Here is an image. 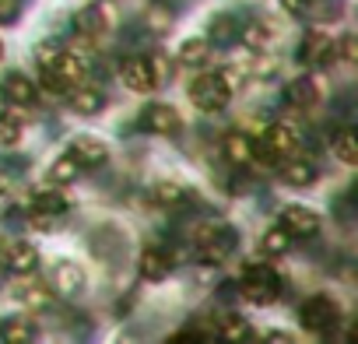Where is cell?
Returning a JSON list of instances; mask_svg holds the SVG:
<instances>
[{
    "instance_id": "21",
    "label": "cell",
    "mask_w": 358,
    "mask_h": 344,
    "mask_svg": "<svg viewBox=\"0 0 358 344\" xmlns=\"http://www.w3.org/2000/svg\"><path fill=\"white\" fill-rule=\"evenodd\" d=\"M222 151H225V158L232 162V165H250V162H257L253 158V137L246 134V130H229L225 137H222Z\"/></svg>"
},
{
    "instance_id": "27",
    "label": "cell",
    "mask_w": 358,
    "mask_h": 344,
    "mask_svg": "<svg viewBox=\"0 0 358 344\" xmlns=\"http://www.w3.org/2000/svg\"><path fill=\"white\" fill-rule=\"evenodd\" d=\"M32 337H36V323L25 320V316H11L0 327V341L4 344H22V341H32Z\"/></svg>"
},
{
    "instance_id": "30",
    "label": "cell",
    "mask_w": 358,
    "mask_h": 344,
    "mask_svg": "<svg viewBox=\"0 0 358 344\" xmlns=\"http://www.w3.org/2000/svg\"><path fill=\"white\" fill-rule=\"evenodd\" d=\"M330 148H334V155H337L344 165H355V162H358V141H355L351 130H341V134L330 141Z\"/></svg>"
},
{
    "instance_id": "3",
    "label": "cell",
    "mask_w": 358,
    "mask_h": 344,
    "mask_svg": "<svg viewBox=\"0 0 358 344\" xmlns=\"http://www.w3.org/2000/svg\"><path fill=\"white\" fill-rule=\"evenodd\" d=\"M295 316H299V327L306 334H313V337H330L341 327V306L327 292H316V295L302 299V306H299Z\"/></svg>"
},
{
    "instance_id": "19",
    "label": "cell",
    "mask_w": 358,
    "mask_h": 344,
    "mask_svg": "<svg viewBox=\"0 0 358 344\" xmlns=\"http://www.w3.org/2000/svg\"><path fill=\"white\" fill-rule=\"evenodd\" d=\"M211 53H215V46H211L204 36L183 39V43L176 46V60L183 64V67H190V71H201V67H208V64H211Z\"/></svg>"
},
{
    "instance_id": "24",
    "label": "cell",
    "mask_w": 358,
    "mask_h": 344,
    "mask_svg": "<svg viewBox=\"0 0 358 344\" xmlns=\"http://www.w3.org/2000/svg\"><path fill=\"white\" fill-rule=\"evenodd\" d=\"M78 176H81V165H78L71 155L53 158V162H50V169H46V180H50L53 187H71Z\"/></svg>"
},
{
    "instance_id": "17",
    "label": "cell",
    "mask_w": 358,
    "mask_h": 344,
    "mask_svg": "<svg viewBox=\"0 0 358 344\" xmlns=\"http://www.w3.org/2000/svg\"><path fill=\"white\" fill-rule=\"evenodd\" d=\"M278 176H281V183H285L288 190H306V187L316 183V165H313L309 158L292 155V158H285V162L278 165Z\"/></svg>"
},
{
    "instance_id": "2",
    "label": "cell",
    "mask_w": 358,
    "mask_h": 344,
    "mask_svg": "<svg viewBox=\"0 0 358 344\" xmlns=\"http://www.w3.org/2000/svg\"><path fill=\"white\" fill-rule=\"evenodd\" d=\"M190 243L201 264H222L236 250V232L225 222H197L190 229Z\"/></svg>"
},
{
    "instance_id": "28",
    "label": "cell",
    "mask_w": 358,
    "mask_h": 344,
    "mask_svg": "<svg viewBox=\"0 0 358 344\" xmlns=\"http://www.w3.org/2000/svg\"><path fill=\"white\" fill-rule=\"evenodd\" d=\"M218 337L222 341H250L253 337V327H250V320L246 316H225L222 323H218Z\"/></svg>"
},
{
    "instance_id": "20",
    "label": "cell",
    "mask_w": 358,
    "mask_h": 344,
    "mask_svg": "<svg viewBox=\"0 0 358 344\" xmlns=\"http://www.w3.org/2000/svg\"><path fill=\"white\" fill-rule=\"evenodd\" d=\"M67 102H71V109L78 113V116H99L102 109H106V92H99V88H92V85H74L71 92H67Z\"/></svg>"
},
{
    "instance_id": "41",
    "label": "cell",
    "mask_w": 358,
    "mask_h": 344,
    "mask_svg": "<svg viewBox=\"0 0 358 344\" xmlns=\"http://www.w3.org/2000/svg\"><path fill=\"white\" fill-rule=\"evenodd\" d=\"M8 271V260H4V243H0V274Z\"/></svg>"
},
{
    "instance_id": "33",
    "label": "cell",
    "mask_w": 358,
    "mask_h": 344,
    "mask_svg": "<svg viewBox=\"0 0 358 344\" xmlns=\"http://www.w3.org/2000/svg\"><path fill=\"white\" fill-rule=\"evenodd\" d=\"M148 29H151V32H169V29H172L169 8H151V11H148Z\"/></svg>"
},
{
    "instance_id": "5",
    "label": "cell",
    "mask_w": 358,
    "mask_h": 344,
    "mask_svg": "<svg viewBox=\"0 0 358 344\" xmlns=\"http://www.w3.org/2000/svg\"><path fill=\"white\" fill-rule=\"evenodd\" d=\"M137 127L144 134H155V137H176L179 130H183V116H179L169 102H148L141 109V120Z\"/></svg>"
},
{
    "instance_id": "22",
    "label": "cell",
    "mask_w": 358,
    "mask_h": 344,
    "mask_svg": "<svg viewBox=\"0 0 358 344\" xmlns=\"http://www.w3.org/2000/svg\"><path fill=\"white\" fill-rule=\"evenodd\" d=\"M239 29H243V22L236 15H211L208 43L211 46H232V43H239Z\"/></svg>"
},
{
    "instance_id": "32",
    "label": "cell",
    "mask_w": 358,
    "mask_h": 344,
    "mask_svg": "<svg viewBox=\"0 0 358 344\" xmlns=\"http://www.w3.org/2000/svg\"><path fill=\"white\" fill-rule=\"evenodd\" d=\"M334 50H337V64H344V67H355V60H358L355 36H344L341 43H334Z\"/></svg>"
},
{
    "instance_id": "8",
    "label": "cell",
    "mask_w": 358,
    "mask_h": 344,
    "mask_svg": "<svg viewBox=\"0 0 358 344\" xmlns=\"http://www.w3.org/2000/svg\"><path fill=\"white\" fill-rule=\"evenodd\" d=\"M281 229L292 239H316L320 229H323V218H320V211H313L306 204H288L281 211Z\"/></svg>"
},
{
    "instance_id": "14",
    "label": "cell",
    "mask_w": 358,
    "mask_h": 344,
    "mask_svg": "<svg viewBox=\"0 0 358 344\" xmlns=\"http://www.w3.org/2000/svg\"><path fill=\"white\" fill-rule=\"evenodd\" d=\"M74 29H78L81 39H99L102 32L113 29V11L106 4H88L74 15Z\"/></svg>"
},
{
    "instance_id": "7",
    "label": "cell",
    "mask_w": 358,
    "mask_h": 344,
    "mask_svg": "<svg viewBox=\"0 0 358 344\" xmlns=\"http://www.w3.org/2000/svg\"><path fill=\"white\" fill-rule=\"evenodd\" d=\"M0 102L4 106H15V109H32L39 102V88L29 74L22 71H8L0 78Z\"/></svg>"
},
{
    "instance_id": "37",
    "label": "cell",
    "mask_w": 358,
    "mask_h": 344,
    "mask_svg": "<svg viewBox=\"0 0 358 344\" xmlns=\"http://www.w3.org/2000/svg\"><path fill=\"white\" fill-rule=\"evenodd\" d=\"M15 15H18V0H0V22H15Z\"/></svg>"
},
{
    "instance_id": "34",
    "label": "cell",
    "mask_w": 358,
    "mask_h": 344,
    "mask_svg": "<svg viewBox=\"0 0 358 344\" xmlns=\"http://www.w3.org/2000/svg\"><path fill=\"white\" fill-rule=\"evenodd\" d=\"M57 53H60V46H57V43H46V39H43V43H36V64H39V71H43V67H50V64L57 60Z\"/></svg>"
},
{
    "instance_id": "42",
    "label": "cell",
    "mask_w": 358,
    "mask_h": 344,
    "mask_svg": "<svg viewBox=\"0 0 358 344\" xmlns=\"http://www.w3.org/2000/svg\"><path fill=\"white\" fill-rule=\"evenodd\" d=\"M4 53H8V46H4V39H0V64H4Z\"/></svg>"
},
{
    "instance_id": "13",
    "label": "cell",
    "mask_w": 358,
    "mask_h": 344,
    "mask_svg": "<svg viewBox=\"0 0 358 344\" xmlns=\"http://www.w3.org/2000/svg\"><path fill=\"white\" fill-rule=\"evenodd\" d=\"M285 102L292 109H313L316 102H323V92H320V81L313 74H295L288 85H285Z\"/></svg>"
},
{
    "instance_id": "26",
    "label": "cell",
    "mask_w": 358,
    "mask_h": 344,
    "mask_svg": "<svg viewBox=\"0 0 358 344\" xmlns=\"http://www.w3.org/2000/svg\"><path fill=\"white\" fill-rule=\"evenodd\" d=\"M32 208H39V211H57V215H67V201H64L60 187H32Z\"/></svg>"
},
{
    "instance_id": "40",
    "label": "cell",
    "mask_w": 358,
    "mask_h": 344,
    "mask_svg": "<svg viewBox=\"0 0 358 344\" xmlns=\"http://www.w3.org/2000/svg\"><path fill=\"white\" fill-rule=\"evenodd\" d=\"M8 208H11V194H8L4 187H0V215H4Z\"/></svg>"
},
{
    "instance_id": "11",
    "label": "cell",
    "mask_w": 358,
    "mask_h": 344,
    "mask_svg": "<svg viewBox=\"0 0 358 344\" xmlns=\"http://www.w3.org/2000/svg\"><path fill=\"white\" fill-rule=\"evenodd\" d=\"M50 285H53V292H60V295H67V299H78V295L88 288V274H85L81 264L60 260V264L50 271Z\"/></svg>"
},
{
    "instance_id": "35",
    "label": "cell",
    "mask_w": 358,
    "mask_h": 344,
    "mask_svg": "<svg viewBox=\"0 0 358 344\" xmlns=\"http://www.w3.org/2000/svg\"><path fill=\"white\" fill-rule=\"evenodd\" d=\"M148 60H151V74H155V81H158V85H165V81H169V71H172V67H169V60H165L162 53H151Z\"/></svg>"
},
{
    "instance_id": "6",
    "label": "cell",
    "mask_w": 358,
    "mask_h": 344,
    "mask_svg": "<svg viewBox=\"0 0 358 344\" xmlns=\"http://www.w3.org/2000/svg\"><path fill=\"white\" fill-rule=\"evenodd\" d=\"M299 60L313 71H330L337 64V50H334V39L323 32V29H313L306 32L302 46H299Z\"/></svg>"
},
{
    "instance_id": "15",
    "label": "cell",
    "mask_w": 358,
    "mask_h": 344,
    "mask_svg": "<svg viewBox=\"0 0 358 344\" xmlns=\"http://www.w3.org/2000/svg\"><path fill=\"white\" fill-rule=\"evenodd\" d=\"M137 274H141L148 285H162V281H169V274H172V257H169L162 246H148V250H141V257H137Z\"/></svg>"
},
{
    "instance_id": "25",
    "label": "cell",
    "mask_w": 358,
    "mask_h": 344,
    "mask_svg": "<svg viewBox=\"0 0 358 344\" xmlns=\"http://www.w3.org/2000/svg\"><path fill=\"white\" fill-rule=\"evenodd\" d=\"M151 201L158 208H179V204H187V190L172 180H162V183L151 187Z\"/></svg>"
},
{
    "instance_id": "36",
    "label": "cell",
    "mask_w": 358,
    "mask_h": 344,
    "mask_svg": "<svg viewBox=\"0 0 358 344\" xmlns=\"http://www.w3.org/2000/svg\"><path fill=\"white\" fill-rule=\"evenodd\" d=\"M278 4L288 11V15H306L313 8V0H278Z\"/></svg>"
},
{
    "instance_id": "23",
    "label": "cell",
    "mask_w": 358,
    "mask_h": 344,
    "mask_svg": "<svg viewBox=\"0 0 358 344\" xmlns=\"http://www.w3.org/2000/svg\"><path fill=\"white\" fill-rule=\"evenodd\" d=\"M25 137V116L15 106L0 109V148H18Z\"/></svg>"
},
{
    "instance_id": "18",
    "label": "cell",
    "mask_w": 358,
    "mask_h": 344,
    "mask_svg": "<svg viewBox=\"0 0 358 344\" xmlns=\"http://www.w3.org/2000/svg\"><path fill=\"white\" fill-rule=\"evenodd\" d=\"M274 39H278V29L267 18H253V22H246L239 29V43H246L253 53H271L274 50Z\"/></svg>"
},
{
    "instance_id": "4",
    "label": "cell",
    "mask_w": 358,
    "mask_h": 344,
    "mask_svg": "<svg viewBox=\"0 0 358 344\" xmlns=\"http://www.w3.org/2000/svg\"><path fill=\"white\" fill-rule=\"evenodd\" d=\"M187 99L194 102L197 113L215 116V113H222V109L232 102V92L225 88V81L218 78V71H204V67H201V71L190 78V85H187Z\"/></svg>"
},
{
    "instance_id": "39",
    "label": "cell",
    "mask_w": 358,
    "mask_h": 344,
    "mask_svg": "<svg viewBox=\"0 0 358 344\" xmlns=\"http://www.w3.org/2000/svg\"><path fill=\"white\" fill-rule=\"evenodd\" d=\"M288 341H292V337L281 334V330H271V334H267V344H288Z\"/></svg>"
},
{
    "instance_id": "31",
    "label": "cell",
    "mask_w": 358,
    "mask_h": 344,
    "mask_svg": "<svg viewBox=\"0 0 358 344\" xmlns=\"http://www.w3.org/2000/svg\"><path fill=\"white\" fill-rule=\"evenodd\" d=\"M64 218H67V215H57V211H39V208H32V211H29V218H25V225H29V229H36V232H57V229L64 225Z\"/></svg>"
},
{
    "instance_id": "16",
    "label": "cell",
    "mask_w": 358,
    "mask_h": 344,
    "mask_svg": "<svg viewBox=\"0 0 358 344\" xmlns=\"http://www.w3.org/2000/svg\"><path fill=\"white\" fill-rule=\"evenodd\" d=\"M4 260H8V271L11 274H32L39 271V246L29 243V239H15V243H4Z\"/></svg>"
},
{
    "instance_id": "1",
    "label": "cell",
    "mask_w": 358,
    "mask_h": 344,
    "mask_svg": "<svg viewBox=\"0 0 358 344\" xmlns=\"http://www.w3.org/2000/svg\"><path fill=\"white\" fill-rule=\"evenodd\" d=\"M281 288H285V281H281V274L271 264H250L243 271V278H239V299L257 306V309L274 306L281 299Z\"/></svg>"
},
{
    "instance_id": "38",
    "label": "cell",
    "mask_w": 358,
    "mask_h": 344,
    "mask_svg": "<svg viewBox=\"0 0 358 344\" xmlns=\"http://www.w3.org/2000/svg\"><path fill=\"white\" fill-rule=\"evenodd\" d=\"M250 194V176H232V197Z\"/></svg>"
},
{
    "instance_id": "10",
    "label": "cell",
    "mask_w": 358,
    "mask_h": 344,
    "mask_svg": "<svg viewBox=\"0 0 358 344\" xmlns=\"http://www.w3.org/2000/svg\"><path fill=\"white\" fill-rule=\"evenodd\" d=\"M120 81H123V88L134 92V95H151V92L158 88L148 57H130V60H123V67H120Z\"/></svg>"
},
{
    "instance_id": "12",
    "label": "cell",
    "mask_w": 358,
    "mask_h": 344,
    "mask_svg": "<svg viewBox=\"0 0 358 344\" xmlns=\"http://www.w3.org/2000/svg\"><path fill=\"white\" fill-rule=\"evenodd\" d=\"M81 169H102L106 162H109V144L106 141H99V137H92V134H78L74 141H71V151H67Z\"/></svg>"
},
{
    "instance_id": "9",
    "label": "cell",
    "mask_w": 358,
    "mask_h": 344,
    "mask_svg": "<svg viewBox=\"0 0 358 344\" xmlns=\"http://www.w3.org/2000/svg\"><path fill=\"white\" fill-rule=\"evenodd\" d=\"M50 295H53V288L46 281H39L36 271L32 274H15V281H11V299L22 309H43V306H50Z\"/></svg>"
},
{
    "instance_id": "29",
    "label": "cell",
    "mask_w": 358,
    "mask_h": 344,
    "mask_svg": "<svg viewBox=\"0 0 358 344\" xmlns=\"http://www.w3.org/2000/svg\"><path fill=\"white\" fill-rule=\"evenodd\" d=\"M260 243H264V253H267V257H285V253L292 250V236H288L281 225H271Z\"/></svg>"
}]
</instances>
